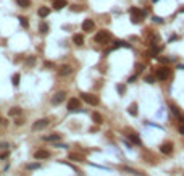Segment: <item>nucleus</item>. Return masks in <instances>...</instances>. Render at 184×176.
<instances>
[{
	"instance_id": "c85d7f7f",
	"label": "nucleus",
	"mask_w": 184,
	"mask_h": 176,
	"mask_svg": "<svg viewBox=\"0 0 184 176\" xmlns=\"http://www.w3.org/2000/svg\"><path fill=\"white\" fill-rule=\"evenodd\" d=\"M116 90H118L119 94H124V92H126V87L121 86V84H118V86H116Z\"/></svg>"
},
{
	"instance_id": "72a5a7b5",
	"label": "nucleus",
	"mask_w": 184,
	"mask_h": 176,
	"mask_svg": "<svg viewBox=\"0 0 184 176\" xmlns=\"http://www.w3.org/2000/svg\"><path fill=\"white\" fill-rule=\"evenodd\" d=\"M178 129H179V134H183V136H184V124H181Z\"/></svg>"
},
{
	"instance_id": "f8f14e48",
	"label": "nucleus",
	"mask_w": 184,
	"mask_h": 176,
	"mask_svg": "<svg viewBox=\"0 0 184 176\" xmlns=\"http://www.w3.org/2000/svg\"><path fill=\"white\" fill-rule=\"evenodd\" d=\"M66 7V2L65 0H53V8L55 10H61Z\"/></svg>"
},
{
	"instance_id": "f704fd0d",
	"label": "nucleus",
	"mask_w": 184,
	"mask_h": 176,
	"mask_svg": "<svg viewBox=\"0 0 184 176\" xmlns=\"http://www.w3.org/2000/svg\"><path fill=\"white\" fill-rule=\"evenodd\" d=\"M136 76H137V74H134V76H131V78L128 79V82H134V81H136Z\"/></svg>"
},
{
	"instance_id": "b1692460",
	"label": "nucleus",
	"mask_w": 184,
	"mask_h": 176,
	"mask_svg": "<svg viewBox=\"0 0 184 176\" xmlns=\"http://www.w3.org/2000/svg\"><path fill=\"white\" fill-rule=\"evenodd\" d=\"M39 31H41L42 34L49 33V24H45V23H41V26H39Z\"/></svg>"
},
{
	"instance_id": "9b49d317",
	"label": "nucleus",
	"mask_w": 184,
	"mask_h": 176,
	"mask_svg": "<svg viewBox=\"0 0 184 176\" xmlns=\"http://www.w3.org/2000/svg\"><path fill=\"white\" fill-rule=\"evenodd\" d=\"M50 154L47 150H36L34 152V158H37V160H42V158H47Z\"/></svg>"
},
{
	"instance_id": "7ed1b4c3",
	"label": "nucleus",
	"mask_w": 184,
	"mask_h": 176,
	"mask_svg": "<svg viewBox=\"0 0 184 176\" xmlns=\"http://www.w3.org/2000/svg\"><path fill=\"white\" fill-rule=\"evenodd\" d=\"M155 76H157V79H160V81H165V79H168L171 76V70H170L168 66H162V68L157 70Z\"/></svg>"
},
{
	"instance_id": "f257e3e1",
	"label": "nucleus",
	"mask_w": 184,
	"mask_h": 176,
	"mask_svg": "<svg viewBox=\"0 0 184 176\" xmlns=\"http://www.w3.org/2000/svg\"><path fill=\"white\" fill-rule=\"evenodd\" d=\"M81 100H84L86 103H89V105H98V99H97V95H92V94H89V92H81Z\"/></svg>"
},
{
	"instance_id": "4468645a",
	"label": "nucleus",
	"mask_w": 184,
	"mask_h": 176,
	"mask_svg": "<svg viewBox=\"0 0 184 176\" xmlns=\"http://www.w3.org/2000/svg\"><path fill=\"white\" fill-rule=\"evenodd\" d=\"M49 13H50V8H47V7H41V8L37 10V15H39L41 18L49 16Z\"/></svg>"
},
{
	"instance_id": "aec40b11",
	"label": "nucleus",
	"mask_w": 184,
	"mask_h": 176,
	"mask_svg": "<svg viewBox=\"0 0 184 176\" xmlns=\"http://www.w3.org/2000/svg\"><path fill=\"white\" fill-rule=\"evenodd\" d=\"M16 3L20 5L21 8H28L29 5H31V0H16Z\"/></svg>"
},
{
	"instance_id": "c756f323",
	"label": "nucleus",
	"mask_w": 184,
	"mask_h": 176,
	"mask_svg": "<svg viewBox=\"0 0 184 176\" xmlns=\"http://www.w3.org/2000/svg\"><path fill=\"white\" fill-rule=\"evenodd\" d=\"M34 63H36V57H29L26 60V65H34Z\"/></svg>"
},
{
	"instance_id": "412c9836",
	"label": "nucleus",
	"mask_w": 184,
	"mask_h": 176,
	"mask_svg": "<svg viewBox=\"0 0 184 176\" xmlns=\"http://www.w3.org/2000/svg\"><path fill=\"white\" fill-rule=\"evenodd\" d=\"M82 10H86L84 5H71V12H74V13H79V12H82Z\"/></svg>"
},
{
	"instance_id": "20e7f679",
	"label": "nucleus",
	"mask_w": 184,
	"mask_h": 176,
	"mask_svg": "<svg viewBox=\"0 0 184 176\" xmlns=\"http://www.w3.org/2000/svg\"><path fill=\"white\" fill-rule=\"evenodd\" d=\"M65 97H66V92H65V90H58V92H55V94H53L52 103H53V105H58V103H61L63 100H65Z\"/></svg>"
},
{
	"instance_id": "5701e85b",
	"label": "nucleus",
	"mask_w": 184,
	"mask_h": 176,
	"mask_svg": "<svg viewBox=\"0 0 184 176\" xmlns=\"http://www.w3.org/2000/svg\"><path fill=\"white\" fill-rule=\"evenodd\" d=\"M113 47L115 49H118V47H129V44H128V42H123V41H116Z\"/></svg>"
},
{
	"instance_id": "393cba45",
	"label": "nucleus",
	"mask_w": 184,
	"mask_h": 176,
	"mask_svg": "<svg viewBox=\"0 0 184 176\" xmlns=\"http://www.w3.org/2000/svg\"><path fill=\"white\" fill-rule=\"evenodd\" d=\"M144 68H145V65H144V63H136V74L142 73Z\"/></svg>"
},
{
	"instance_id": "6ab92c4d",
	"label": "nucleus",
	"mask_w": 184,
	"mask_h": 176,
	"mask_svg": "<svg viewBox=\"0 0 184 176\" xmlns=\"http://www.w3.org/2000/svg\"><path fill=\"white\" fill-rule=\"evenodd\" d=\"M128 113L132 115V116H136V115H137V105H136V103H131L129 108H128Z\"/></svg>"
},
{
	"instance_id": "e433bc0d",
	"label": "nucleus",
	"mask_w": 184,
	"mask_h": 176,
	"mask_svg": "<svg viewBox=\"0 0 184 176\" xmlns=\"http://www.w3.org/2000/svg\"><path fill=\"white\" fill-rule=\"evenodd\" d=\"M181 12H184V7H183V8H181Z\"/></svg>"
},
{
	"instance_id": "423d86ee",
	"label": "nucleus",
	"mask_w": 184,
	"mask_h": 176,
	"mask_svg": "<svg viewBox=\"0 0 184 176\" xmlns=\"http://www.w3.org/2000/svg\"><path fill=\"white\" fill-rule=\"evenodd\" d=\"M82 31H86V33H90V31H94L95 28V23L92 20H84L82 21V24H81Z\"/></svg>"
},
{
	"instance_id": "f3484780",
	"label": "nucleus",
	"mask_w": 184,
	"mask_h": 176,
	"mask_svg": "<svg viewBox=\"0 0 184 176\" xmlns=\"http://www.w3.org/2000/svg\"><path fill=\"white\" fill-rule=\"evenodd\" d=\"M129 141H131L132 144H136V145H141V144H142V141L139 139L137 134H129Z\"/></svg>"
},
{
	"instance_id": "473e14b6",
	"label": "nucleus",
	"mask_w": 184,
	"mask_h": 176,
	"mask_svg": "<svg viewBox=\"0 0 184 176\" xmlns=\"http://www.w3.org/2000/svg\"><path fill=\"white\" fill-rule=\"evenodd\" d=\"M145 82L152 84V82H153V78H152V76H145Z\"/></svg>"
},
{
	"instance_id": "cd10ccee",
	"label": "nucleus",
	"mask_w": 184,
	"mask_h": 176,
	"mask_svg": "<svg viewBox=\"0 0 184 176\" xmlns=\"http://www.w3.org/2000/svg\"><path fill=\"white\" fill-rule=\"evenodd\" d=\"M131 21L132 23H141V21H142V16H139V15H132Z\"/></svg>"
},
{
	"instance_id": "bb28decb",
	"label": "nucleus",
	"mask_w": 184,
	"mask_h": 176,
	"mask_svg": "<svg viewBox=\"0 0 184 176\" xmlns=\"http://www.w3.org/2000/svg\"><path fill=\"white\" fill-rule=\"evenodd\" d=\"M26 168H28V170H39L41 165L39 163H29V165H26Z\"/></svg>"
},
{
	"instance_id": "2f4dec72",
	"label": "nucleus",
	"mask_w": 184,
	"mask_h": 176,
	"mask_svg": "<svg viewBox=\"0 0 184 176\" xmlns=\"http://www.w3.org/2000/svg\"><path fill=\"white\" fill-rule=\"evenodd\" d=\"M44 66H45V68H55V65H53L52 62H45Z\"/></svg>"
},
{
	"instance_id": "a878e982",
	"label": "nucleus",
	"mask_w": 184,
	"mask_h": 176,
	"mask_svg": "<svg viewBox=\"0 0 184 176\" xmlns=\"http://www.w3.org/2000/svg\"><path fill=\"white\" fill-rule=\"evenodd\" d=\"M20 23L23 28H29V21L26 20V16H20Z\"/></svg>"
},
{
	"instance_id": "c9c22d12",
	"label": "nucleus",
	"mask_w": 184,
	"mask_h": 176,
	"mask_svg": "<svg viewBox=\"0 0 184 176\" xmlns=\"http://www.w3.org/2000/svg\"><path fill=\"white\" fill-rule=\"evenodd\" d=\"M158 60H160L162 63H168V60H166V58H162V57H158Z\"/></svg>"
},
{
	"instance_id": "4c0bfd02",
	"label": "nucleus",
	"mask_w": 184,
	"mask_h": 176,
	"mask_svg": "<svg viewBox=\"0 0 184 176\" xmlns=\"http://www.w3.org/2000/svg\"><path fill=\"white\" fill-rule=\"evenodd\" d=\"M0 121H2V118H0Z\"/></svg>"
},
{
	"instance_id": "ddd939ff",
	"label": "nucleus",
	"mask_w": 184,
	"mask_h": 176,
	"mask_svg": "<svg viewBox=\"0 0 184 176\" xmlns=\"http://www.w3.org/2000/svg\"><path fill=\"white\" fill-rule=\"evenodd\" d=\"M60 137H61L60 134H57V133H53V134L44 136V137H42V139H44V141H49V142H52V141H60Z\"/></svg>"
},
{
	"instance_id": "9d476101",
	"label": "nucleus",
	"mask_w": 184,
	"mask_h": 176,
	"mask_svg": "<svg viewBox=\"0 0 184 176\" xmlns=\"http://www.w3.org/2000/svg\"><path fill=\"white\" fill-rule=\"evenodd\" d=\"M68 158L70 160H74V162H84V155H82V154H78V152H70V154H68Z\"/></svg>"
},
{
	"instance_id": "a211bd4d",
	"label": "nucleus",
	"mask_w": 184,
	"mask_h": 176,
	"mask_svg": "<svg viewBox=\"0 0 184 176\" xmlns=\"http://www.w3.org/2000/svg\"><path fill=\"white\" fill-rule=\"evenodd\" d=\"M8 115L10 116H18V115H21V108L20 107H13V108H10Z\"/></svg>"
},
{
	"instance_id": "0eeeda50",
	"label": "nucleus",
	"mask_w": 184,
	"mask_h": 176,
	"mask_svg": "<svg viewBox=\"0 0 184 176\" xmlns=\"http://www.w3.org/2000/svg\"><path fill=\"white\" fill-rule=\"evenodd\" d=\"M81 108V102H79V99H71L70 102H68V110L70 111H76V110H79Z\"/></svg>"
},
{
	"instance_id": "2eb2a0df",
	"label": "nucleus",
	"mask_w": 184,
	"mask_h": 176,
	"mask_svg": "<svg viewBox=\"0 0 184 176\" xmlns=\"http://www.w3.org/2000/svg\"><path fill=\"white\" fill-rule=\"evenodd\" d=\"M73 41H74V44H76V45H82V44H84V36H82V34H74Z\"/></svg>"
},
{
	"instance_id": "1a4fd4ad",
	"label": "nucleus",
	"mask_w": 184,
	"mask_h": 176,
	"mask_svg": "<svg viewBox=\"0 0 184 176\" xmlns=\"http://www.w3.org/2000/svg\"><path fill=\"white\" fill-rule=\"evenodd\" d=\"M160 152L162 154H165V155H170L173 152V144L171 142H165V144H162V147H160Z\"/></svg>"
},
{
	"instance_id": "f03ea898",
	"label": "nucleus",
	"mask_w": 184,
	"mask_h": 176,
	"mask_svg": "<svg viewBox=\"0 0 184 176\" xmlns=\"http://www.w3.org/2000/svg\"><path fill=\"white\" fill-rule=\"evenodd\" d=\"M108 41H110V33L108 31H98L94 37V42H97V44H107Z\"/></svg>"
},
{
	"instance_id": "39448f33",
	"label": "nucleus",
	"mask_w": 184,
	"mask_h": 176,
	"mask_svg": "<svg viewBox=\"0 0 184 176\" xmlns=\"http://www.w3.org/2000/svg\"><path fill=\"white\" fill-rule=\"evenodd\" d=\"M45 126H49V120H47V118H41V120H37L36 123L33 124V129H34V131H39V129H44Z\"/></svg>"
},
{
	"instance_id": "4be33fe9",
	"label": "nucleus",
	"mask_w": 184,
	"mask_h": 176,
	"mask_svg": "<svg viewBox=\"0 0 184 176\" xmlns=\"http://www.w3.org/2000/svg\"><path fill=\"white\" fill-rule=\"evenodd\" d=\"M20 79H21L20 73H15V74H13V78H12V82H13V86H18V84H20Z\"/></svg>"
},
{
	"instance_id": "dca6fc26",
	"label": "nucleus",
	"mask_w": 184,
	"mask_h": 176,
	"mask_svg": "<svg viewBox=\"0 0 184 176\" xmlns=\"http://www.w3.org/2000/svg\"><path fill=\"white\" fill-rule=\"evenodd\" d=\"M92 120H94V123H97V124H102L103 123V118H102V115L100 113H92Z\"/></svg>"
},
{
	"instance_id": "6e6552de",
	"label": "nucleus",
	"mask_w": 184,
	"mask_h": 176,
	"mask_svg": "<svg viewBox=\"0 0 184 176\" xmlns=\"http://www.w3.org/2000/svg\"><path fill=\"white\" fill-rule=\"evenodd\" d=\"M71 73H73V68H71L70 65H61L60 68H58V74H60V76H70Z\"/></svg>"
},
{
	"instance_id": "7c9ffc66",
	"label": "nucleus",
	"mask_w": 184,
	"mask_h": 176,
	"mask_svg": "<svg viewBox=\"0 0 184 176\" xmlns=\"http://www.w3.org/2000/svg\"><path fill=\"white\" fill-rule=\"evenodd\" d=\"M170 108H171V111L176 115V116H179V110H178V108H176L174 105H170Z\"/></svg>"
}]
</instances>
